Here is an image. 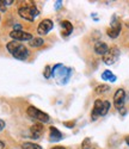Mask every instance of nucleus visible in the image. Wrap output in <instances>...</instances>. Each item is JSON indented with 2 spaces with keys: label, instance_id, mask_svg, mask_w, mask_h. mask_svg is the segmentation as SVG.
<instances>
[{
  "label": "nucleus",
  "instance_id": "obj_19",
  "mask_svg": "<svg viewBox=\"0 0 129 149\" xmlns=\"http://www.w3.org/2000/svg\"><path fill=\"white\" fill-rule=\"evenodd\" d=\"M110 90V87L108 85H99V86H97V88H96V92L98 93V94H102V93H105V92H108Z\"/></svg>",
  "mask_w": 129,
  "mask_h": 149
},
{
  "label": "nucleus",
  "instance_id": "obj_15",
  "mask_svg": "<svg viewBox=\"0 0 129 149\" xmlns=\"http://www.w3.org/2000/svg\"><path fill=\"white\" fill-rule=\"evenodd\" d=\"M102 79L103 80H107V81L115 82L117 78H116V75H114V74L110 70H105V72H103V74H102Z\"/></svg>",
  "mask_w": 129,
  "mask_h": 149
},
{
  "label": "nucleus",
  "instance_id": "obj_9",
  "mask_svg": "<svg viewBox=\"0 0 129 149\" xmlns=\"http://www.w3.org/2000/svg\"><path fill=\"white\" fill-rule=\"evenodd\" d=\"M53 26H54V24L50 19H44L40 23V25L37 28V32L40 35H47L51 29H53Z\"/></svg>",
  "mask_w": 129,
  "mask_h": 149
},
{
  "label": "nucleus",
  "instance_id": "obj_5",
  "mask_svg": "<svg viewBox=\"0 0 129 149\" xmlns=\"http://www.w3.org/2000/svg\"><path fill=\"white\" fill-rule=\"evenodd\" d=\"M28 115H29L31 118H34V119H36V120H38V122H41V123L49 122V116H48L47 113L42 112V111H40L38 109L34 107V106H30V107L28 109Z\"/></svg>",
  "mask_w": 129,
  "mask_h": 149
},
{
  "label": "nucleus",
  "instance_id": "obj_23",
  "mask_svg": "<svg viewBox=\"0 0 129 149\" xmlns=\"http://www.w3.org/2000/svg\"><path fill=\"white\" fill-rule=\"evenodd\" d=\"M4 128H5V122L3 119H0V131H1Z\"/></svg>",
  "mask_w": 129,
  "mask_h": 149
},
{
  "label": "nucleus",
  "instance_id": "obj_8",
  "mask_svg": "<svg viewBox=\"0 0 129 149\" xmlns=\"http://www.w3.org/2000/svg\"><path fill=\"white\" fill-rule=\"evenodd\" d=\"M108 36L110 37V38H116L118 35H120V32H121V23L116 19L115 20V17H114V19H112V22H111V26L108 29Z\"/></svg>",
  "mask_w": 129,
  "mask_h": 149
},
{
  "label": "nucleus",
  "instance_id": "obj_3",
  "mask_svg": "<svg viewBox=\"0 0 129 149\" xmlns=\"http://www.w3.org/2000/svg\"><path fill=\"white\" fill-rule=\"evenodd\" d=\"M18 15L23 19H27L29 22H34L35 17H37L40 15V12H38V10L35 6H24V7H20L18 10Z\"/></svg>",
  "mask_w": 129,
  "mask_h": 149
},
{
  "label": "nucleus",
  "instance_id": "obj_10",
  "mask_svg": "<svg viewBox=\"0 0 129 149\" xmlns=\"http://www.w3.org/2000/svg\"><path fill=\"white\" fill-rule=\"evenodd\" d=\"M30 132H31V136L34 139H38L41 136V134L43 132V124L42 123H36L31 127L30 129Z\"/></svg>",
  "mask_w": 129,
  "mask_h": 149
},
{
  "label": "nucleus",
  "instance_id": "obj_7",
  "mask_svg": "<svg viewBox=\"0 0 129 149\" xmlns=\"http://www.w3.org/2000/svg\"><path fill=\"white\" fill-rule=\"evenodd\" d=\"M10 36L15 41H17V42H20V41H31L32 40V36L29 32H25V31H22V30H13L10 33Z\"/></svg>",
  "mask_w": 129,
  "mask_h": 149
},
{
  "label": "nucleus",
  "instance_id": "obj_2",
  "mask_svg": "<svg viewBox=\"0 0 129 149\" xmlns=\"http://www.w3.org/2000/svg\"><path fill=\"white\" fill-rule=\"evenodd\" d=\"M72 74V69L64 67L63 65H56L51 69V77H53L60 85L67 84L69 77Z\"/></svg>",
  "mask_w": 129,
  "mask_h": 149
},
{
  "label": "nucleus",
  "instance_id": "obj_20",
  "mask_svg": "<svg viewBox=\"0 0 129 149\" xmlns=\"http://www.w3.org/2000/svg\"><path fill=\"white\" fill-rule=\"evenodd\" d=\"M43 75L46 77V79H49V78L51 77V69H50V67H49V66H47V67L44 68V72H43Z\"/></svg>",
  "mask_w": 129,
  "mask_h": 149
},
{
  "label": "nucleus",
  "instance_id": "obj_13",
  "mask_svg": "<svg viewBox=\"0 0 129 149\" xmlns=\"http://www.w3.org/2000/svg\"><path fill=\"white\" fill-rule=\"evenodd\" d=\"M102 107H103V102L102 100H96L95 102V106H93V110H92V120H96L99 116H100V112H102Z\"/></svg>",
  "mask_w": 129,
  "mask_h": 149
},
{
  "label": "nucleus",
  "instance_id": "obj_21",
  "mask_svg": "<svg viewBox=\"0 0 129 149\" xmlns=\"http://www.w3.org/2000/svg\"><path fill=\"white\" fill-rule=\"evenodd\" d=\"M90 143H91V140L90 139H85L84 140V142H83V149H88L90 148Z\"/></svg>",
  "mask_w": 129,
  "mask_h": 149
},
{
  "label": "nucleus",
  "instance_id": "obj_25",
  "mask_svg": "<svg viewBox=\"0 0 129 149\" xmlns=\"http://www.w3.org/2000/svg\"><path fill=\"white\" fill-rule=\"evenodd\" d=\"M12 3H13L12 0H4V4H5V5H11Z\"/></svg>",
  "mask_w": 129,
  "mask_h": 149
},
{
  "label": "nucleus",
  "instance_id": "obj_11",
  "mask_svg": "<svg viewBox=\"0 0 129 149\" xmlns=\"http://www.w3.org/2000/svg\"><path fill=\"white\" fill-rule=\"evenodd\" d=\"M49 140L50 142H57L60 140H62V134L54 127H50L49 130Z\"/></svg>",
  "mask_w": 129,
  "mask_h": 149
},
{
  "label": "nucleus",
  "instance_id": "obj_12",
  "mask_svg": "<svg viewBox=\"0 0 129 149\" xmlns=\"http://www.w3.org/2000/svg\"><path fill=\"white\" fill-rule=\"evenodd\" d=\"M108 50H109V47L104 42H97L95 44V52L98 55H103V56H104L108 53Z\"/></svg>",
  "mask_w": 129,
  "mask_h": 149
},
{
  "label": "nucleus",
  "instance_id": "obj_17",
  "mask_svg": "<svg viewBox=\"0 0 129 149\" xmlns=\"http://www.w3.org/2000/svg\"><path fill=\"white\" fill-rule=\"evenodd\" d=\"M29 43H30L31 47H34V48H38V47L43 45L44 41H43L42 38H32L31 41H29Z\"/></svg>",
  "mask_w": 129,
  "mask_h": 149
},
{
  "label": "nucleus",
  "instance_id": "obj_18",
  "mask_svg": "<svg viewBox=\"0 0 129 149\" xmlns=\"http://www.w3.org/2000/svg\"><path fill=\"white\" fill-rule=\"evenodd\" d=\"M109 109H110V103L108 100L103 102V107H102V112H100V116H105L108 112H109Z\"/></svg>",
  "mask_w": 129,
  "mask_h": 149
},
{
  "label": "nucleus",
  "instance_id": "obj_14",
  "mask_svg": "<svg viewBox=\"0 0 129 149\" xmlns=\"http://www.w3.org/2000/svg\"><path fill=\"white\" fill-rule=\"evenodd\" d=\"M61 26H62V29H63V35H64V36H68V35L72 33V31H73V25H72V24H71L68 20L61 22Z\"/></svg>",
  "mask_w": 129,
  "mask_h": 149
},
{
  "label": "nucleus",
  "instance_id": "obj_24",
  "mask_svg": "<svg viewBox=\"0 0 129 149\" xmlns=\"http://www.w3.org/2000/svg\"><path fill=\"white\" fill-rule=\"evenodd\" d=\"M61 5H62V1H60V0H59V1H56L55 8H56V10H57V8H60V7H61Z\"/></svg>",
  "mask_w": 129,
  "mask_h": 149
},
{
  "label": "nucleus",
  "instance_id": "obj_16",
  "mask_svg": "<svg viewBox=\"0 0 129 149\" xmlns=\"http://www.w3.org/2000/svg\"><path fill=\"white\" fill-rule=\"evenodd\" d=\"M22 148L23 149H42L41 146H38L36 143H31V142H25L22 144Z\"/></svg>",
  "mask_w": 129,
  "mask_h": 149
},
{
  "label": "nucleus",
  "instance_id": "obj_1",
  "mask_svg": "<svg viewBox=\"0 0 129 149\" xmlns=\"http://www.w3.org/2000/svg\"><path fill=\"white\" fill-rule=\"evenodd\" d=\"M6 48L8 53L12 54V56L16 57L17 60H27L29 56L28 49L17 41H11L10 43H7Z\"/></svg>",
  "mask_w": 129,
  "mask_h": 149
},
{
  "label": "nucleus",
  "instance_id": "obj_26",
  "mask_svg": "<svg viewBox=\"0 0 129 149\" xmlns=\"http://www.w3.org/2000/svg\"><path fill=\"white\" fill-rule=\"evenodd\" d=\"M5 148V143L3 141H0V149H4Z\"/></svg>",
  "mask_w": 129,
  "mask_h": 149
},
{
  "label": "nucleus",
  "instance_id": "obj_6",
  "mask_svg": "<svg viewBox=\"0 0 129 149\" xmlns=\"http://www.w3.org/2000/svg\"><path fill=\"white\" fill-rule=\"evenodd\" d=\"M124 102H125V92H124V90L118 88L114 95V104H115L116 109L121 110L122 107H124Z\"/></svg>",
  "mask_w": 129,
  "mask_h": 149
},
{
  "label": "nucleus",
  "instance_id": "obj_28",
  "mask_svg": "<svg viewBox=\"0 0 129 149\" xmlns=\"http://www.w3.org/2000/svg\"><path fill=\"white\" fill-rule=\"evenodd\" d=\"M125 142H127V144L129 146V136H127V137H125Z\"/></svg>",
  "mask_w": 129,
  "mask_h": 149
},
{
  "label": "nucleus",
  "instance_id": "obj_22",
  "mask_svg": "<svg viewBox=\"0 0 129 149\" xmlns=\"http://www.w3.org/2000/svg\"><path fill=\"white\" fill-rule=\"evenodd\" d=\"M6 11V5L4 4V1L0 0V12H5Z\"/></svg>",
  "mask_w": 129,
  "mask_h": 149
},
{
  "label": "nucleus",
  "instance_id": "obj_4",
  "mask_svg": "<svg viewBox=\"0 0 129 149\" xmlns=\"http://www.w3.org/2000/svg\"><path fill=\"white\" fill-rule=\"evenodd\" d=\"M118 56H120L118 48L112 47L111 49H109V50H108V53L103 56V62H104L105 65H108V66H111V65H114L115 62L118 60Z\"/></svg>",
  "mask_w": 129,
  "mask_h": 149
},
{
  "label": "nucleus",
  "instance_id": "obj_27",
  "mask_svg": "<svg viewBox=\"0 0 129 149\" xmlns=\"http://www.w3.org/2000/svg\"><path fill=\"white\" fill-rule=\"evenodd\" d=\"M50 149H66L64 147H59V146H56V147H53V148H50Z\"/></svg>",
  "mask_w": 129,
  "mask_h": 149
}]
</instances>
